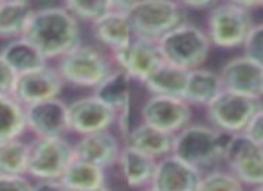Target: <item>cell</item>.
Returning a JSON list of instances; mask_svg holds the SVG:
<instances>
[{"mask_svg":"<svg viewBox=\"0 0 263 191\" xmlns=\"http://www.w3.org/2000/svg\"><path fill=\"white\" fill-rule=\"evenodd\" d=\"M252 26L254 20L249 9L222 0L208 11L204 29L213 47L238 49L247 40Z\"/></svg>","mask_w":263,"mask_h":191,"instance_id":"8992f818","label":"cell"},{"mask_svg":"<svg viewBox=\"0 0 263 191\" xmlns=\"http://www.w3.org/2000/svg\"><path fill=\"white\" fill-rule=\"evenodd\" d=\"M243 133L249 139L254 141L256 144L263 146V107L254 114V118L251 119V123H249L247 128L243 130Z\"/></svg>","mask_w":263,"mask_h":191,"instance_id":"836d02e7","label":"cell"},{"mask_svg":"<svg viewBox=\"0 0 263 191\" xmlns=\"http://www.w3.org/2000/svg\"><path fill=\"white\" fill-rule=\"evenodd\" d=\"M0 191H33V182L27 175H2Z\"/></svg>","mask_w":263,"mask_h":191,"instance_id":"d6a6232c","label":"cell"},{"mask_svg":"<svg viewBox=\"0 0 263 191\" xmlns=\"http://www.w3.org/2000/svg\"><path fill=\"white\" fill-rule=\"evenodd\" d=\"M157 44L164 62L186 70L204 67L213 47L204 27L187 20L166 33Z\"/></svg>","mask_w":263,"mask_h":191,"instance_id":"3957f363","label":"cell"},{"mask_svg":"<svg viewBox=\"0 0 263 191\" xmlns=\"http://www.w3.org/2000/svg\"><path fill=\"white\" fill-rule=\"evenodd\" d=\"M218 74L220 80H222L223 90L261 98L263 67H259L258 63L252 62L245 54L227 60Z\"/></svg>","mask_w":263,"mask_h":191,"instance_id":"2e32d148","label":"cell"},{"mask_svg":"<svg viewBox=\"0 0 263 191\" xmlns=\"http://www.w3.org/2000/svg\"><path fill=\"white\" fill-rule=\"evenodd\" d=\"M108 54L117 69H123L132 80L139 83H144L152 70L162 62L157 42L139 36H134L126 47L110 51Z\"/></svg>","mask_w":263,"mask_h":191,"instance_id":"8fae6325","label":"cell"},{"mask_svg":"<svg viewBox=\"0 0 263 191\" xmlns=\"http://www.w3.org/2000/svg\"><path fill=\"white\" fill-rule=\"evenodd\" d=\"M134 36L159 42L166 33L186 22V9L175 0H137L128 11Z\"/></svg>","mask_w":263,"mask_h":191,"instance_id":"5b68a950","label":"cell"},{"mask_svg":"<svg viewBox=\"0 0 263 191\" xmlns=\"http://www.w3.org/2000/svg\"><path fill=\"white\" fill-rule=\"evenodd\" d=\"M231 133H223L211 125H190L173 136L175 157L198 169L215 168L223 162V151Z\"/></svg>","mask_w":263,"mask_h":191,"instance_id":"7a4b0ae2","label":"cell"},{"mask_svg":"<svg viewBox=\"0 0 263 191\" xmlns=\"http://www.w3.org/2000/svg\"><path fill=\"white\" fill-rule=\"evenodd\" d=\"M263 107V98L222 90L205 107V118L211 126L223 133H243L254 114Z\"/></svg>","mask_w":263,"mask_h":191,"instance_id":"52a82bcc","label":"cell"},{"mask_svg":"<svg viewBox=\"0 0 263 191\" xmlns=\"http://www.w3.org/2000/svg\"><path fill=\"white\" fill-rule=\"evenodd\" d=\"M16 80L18 74L6 63V60L0 56V96H13L15 94Z\"/></svg>","mask_w":263,"mask_h":191,"instance_id":"1f68e13d","label":"cell"},{"mask_svg":"<svg viewBox=\"0 0 263 191\" xmlns=\"http://www.w3.org/2000/svg\"><path fill=\"white\" fill-rule=\"evenodd\" d=\"M261 98H263V88H261Z\"/></svg>","mask_w":263,"mask_h":191,"instance_id":"7bdbcfd3","label":"cell"},{"mask_svg":"<svg viewBox=\"0 0 263 191\" xmlns=\"http://www.w3.org/2000/svg\"><path fill=\"white\" fill-rule=\"evenodd\" d=\"M198 191H245V186L229 169H209L202 175Z\"/></svg>","mask_w":263,"mask_h":191,"instance_id":"f546056e","label":"cell"},{"mask_svg":"<svg viewBox=\"0 0 263 191\" xmlns=\"http://www.w3.org/2000/svg\"><path fill=\"white\" fill-rule=\"evenodd\" d=\"M155 166H157V159L143 154L137 148H132L128 144L121 148L117 168L130 189H143L150 186L154 180Z\"/></svg>","mask_w":263,"mask_h":191,"instance_id":"ffe728a7","label":"cell"},{"mask_svg":"<svg viewBox=\"0 0 263 191\" xmlns=\"http://www.w3.org/2000/svg\"><path fill=\"white\" fill-rule=\"evenodd\" d=\"M143 123L175 136L186 128L193 119V107L182 98H170V96L152 94L141 108Z\"/></svg>","mask_w":263,"mask_h":191,"instance_id":"30bf717a","label":"cell"},{"mask_svg":"<svg viewBox=\"0 0 263 191\" xmlns=\"http://www.w3.org/2000/svg\"><path fill=\"white\" fill-rule=\"evenodd\" d=\"M63 87H65V81L58 72L56 65L47 63L36 70L20 74L13 96L24 107H29V105L42 103V101L52 100V98H60Z\"/></svg>","mask_w":263,"mask_h":191,"instance_id":"4fadbf2b","label":"cell"},{"mask_svg":"<svg viewBox=\"0 0 263 191\" xmlns=\"http://www.w3.org/2000/svg\"><path fill=\"white\" fill-rule=\"evenodd\" d=\"M187 76L190 70L168 63L162 60L157 67L150 72V76L144 80V87L150 94L155 96H170V98H182L186 92Z\"/></svg>","mask_w":263,"mask_h":191,"instance_id":"7402d4cb","label":"cell"},{"mask_svg":"<svg viewBox=\"0 0 263 191\" xmlns=\"http://www.w3.org/2000/svg\"><path fill=\"white\" fill-rule=\"evenodd\" d=\"M121 141L112 130L80 136L74 143V157L108 169L117 164L121 154Z\"/></svg>","mask_w":263,"mask_h":191,"instance_id":"e0dca14e","label":"cell"},{"mask_svg":"<svg viewBox=\"0 0 263 191\" xmlns=\"http://www.w3.org/2000/svg\"><path fill=\"white\" fill-rule=\"evenodd\" d=\"M222 90L223 85L222 80H220V74L216 70L198 67V69L190 70L184 101L190 103L191 107L205 108Z\"/></svg>","mask_w":263,"mask_h":191,"instance_id":"603a6c76","label":"cell"},{"mask_svg":"<svg viewBox=\"0 0 263 191\" xmlns=\"http://www.w3.org/2000/svg\"><path fill=\"white\" fill-rule=\"evenodd\" d=\"M124 144L132 148H137L143 154L150 155L154 159H162L172 154L173 150V136L168 132L155 128L148 123L141 121L134 128H130L128 136L124 137Z\"/></svg>","mask_w":263,"mask_h":191,"instance_id":"44dd1931","label":"cell"},{"mask_svg":"<svg viewBox=\"0 0 263 191\" xmlns=\"http://www.w3.org/2000/svg\"><path fill=\"white\" fill-rule=\"evenodd\" d=\"M74 159V143L65 136L33 137L29 141L27 177L31 180H60Z\"/></svg>","mask_w":263,"mask_h":191,"instance_id":"ba28073f","label":"cell"},{"mask_svg":"<svg viewBox=\"0 0 263 191\" xmlns=\"http://www.w3.org/2000/svg\"><path fill=\"white\" fill-rule=\"evenodd\" d=\"M202 175V169L170 154L157 161L152 186L159 191H198Z\"/></svg>","mask_w":263,"mask_h":191,"instance_id":"9a60e30c","label":"cell"},{"mask_svg":"<svg viewBox=\"0 0 263 191\" xmlns=\"http://www.w3.org/2000/svg\"><path fill=\"white\" fill-rule=\"evenodd\" d=\"M33 11L31 4H0V40L9 42L24 36Z\"/></svg>","mask_w":263,"mask_h":191,"instance_id":"4316f807","label":"cell"},{"mask_svg":"<svg viewBox=\"0 0 263 191\" xmlns=\"http://www.w3.org/2000/svg\"><path fill=\"white\" fill-rule=\"evenodd\" d=\"M33 191H72L62 180H34Z\"/></svg>","mask_w":263,"mask_h":191,"instance_id":"d590c367","label":"cell"},{"mask_svg":"<svg viewBox=\"0 0 263 191\" xmlns=\"http://www.w3.org/2000/svg\"><path fill=\"white\" fill-rule=\"evenodd\" d=\"M27 132L34 137H58L69 132V103L60 98L26 107Z\"/></svg>","mask_w":263,"mask_h":191,"instance_id":"5bb4252c","label":"cell"},{"mask_svg":"<svg viewBox=\"0 0 263 191\" xmlns=\"http://www.w3.org/2000/svg\"><path fill=\"white\" fill-rule=\"evenodd\" d=\"M63 6L76 16L80 22L92 24L110 11V0H63Z\"/></svg>","mask_w":263,"mask_h":191,"instance_id":"f1b7e54d","label":"cell"},{"mask_svg":"<svg viewBox=\"0 0 263 191\" xmlns=\"http://www.w3.org/2000/svg\"><path fill=\"white\" fill-rule=\"evenodd\" d=\"M141 191H159V189H157V187H154V186H152V184H150V186L143 187V189H141Z\"/></svg>","mask_w":263,"mask_h":191,"instance_id":"60d3db41","label":"cell"},{"mask_svg":"<svg viewBox=\"0 0 263 191\" xmlns=\"http://www.w3.org/2000/svg\"><path fill=\"white\" fill-rule=\"evenodd\" d=\"M243 54L256 62L259 67H263V22L254 24L251 33L247 34V40L241 45Z\"/></svg>","mask_w":263,"mask_h":191,"instance_id":"4dcf8cb0","label":"cell"},{"mask_svg":"<svg viewBox=\"0 0 263 191\" xmlns=\"http://www.w3.org/2000/svg\"><path fill=\"white\" fill-rule=\"evenodd\" d=\"M94 191H112L110 187H106V186H103V187H99V189H94Z\"/></svg>","mask_w":263,"mask_h":191,"instance_id":"b9f144b4","label":"cell"},{"mask_svg":"<svg viewBox=\"0 0 263 191\" xmlns=\"http://www.w3.org/2000/svg\"><path fill=\"white\" fill-rule=\"evenodd\" d=\"M137 0H110V8L116 11H124L128 13L132 9V6L136 4Z\"/></svg>","mask_w":263,"mask_h":191,"instance_id":"8d00e7d4","label":"cell"},{"mask_svg":"<svg viewBox=\"0 0 263 191\" xmlns=\"http://www.w3.org/2000/svg\"><path fill=\"white\" fill-rule=\"evenodd\" d=\"M223 164L245 187L263 184V146L245 133L229 136L223 151Z\"/></svg>","mask_w":263,"mask_h":191,"instance_id":"9c48e42d","label":"cell"},{"mask_svg":"<svg viewBox=\"0 0 263 191\" xmlns=\"http://www.w3.org/2000/svg\"><path fill=\"white\" fill-rule=\"evenodd\" d=\"M92 36L106 47V51H116V49L126 47L134 40V31L128 18V13L110 9L103 16L90 24Z\"/></svg>","mask_w":263,"mask_h":191,"instance_id":"d6986e66","label":"cell"},{"mask_svg":"<svg viewBox=\"0 0 263 191\" xmlns=\"http://www.w3.org/2000/svg\"><path fill=\"white\" fill-rule=\"evenodd\" d=\"M227 2H233L236 6H241L245 9H254V8H263V0H227Z\"/></svg>","mask_w":263,"mask_h":191,"instance_id":"74e56055","label":"cell"},{"mask_svg":"<svg viewBox=\"0 0 263 191\" xmlns=\"http://www.w3.org/2000/svg\"><path fill=\"white\" fill-rule=\"evenodd\" d=\"M132 85L134 80L123 69L116 67L112 74H108L98 87L92 88V94L105 105H108L112 110H116L119 121H128L132 105Z\"/></svg>","mask_w":263,"mask_h":191,"instance_id":"ac0fdd59","label":"cell"},{"mask_svg":"<svg viewBox=\"0 0 263 191\" xmlns=\"http://www.w3.org/2000/svg\"><path fill=\"white\" fill-rule=\"evenodd\" d=\"M56 69L63 81L72 87L96 88L108 74H112L116 65L108 52L101 47L80 44L56 60Z\"/></svg>","mask_w":263,"mask_h":191,"instance_id":"277c9868","label":"cell"},{"mask_svg":"<svg viewBox=\"0 0 263 191\" xmlns=\"http://www.w3.org/2000/svg\"><path fill=\"white\" fill-rule=\"evenodd\" d=\"M24 38L29 40L47 58V62L60 60L70 49L81 44L80 20L65 6L34 9Z\"/></svg>","mask_w":263,"mask_h":191,"instance_id":"6da1fadb","label":"cell"},{"mask_svg":"<svg viewBox=\"0 0 263 191\" xmlns=\"http://www.w3.org/2000/svg\"><path fill=\"white\" fill-rule=\"evenodd\" d=\"M0 56L6 60V63H8L18 76L20 74L31 72V70H36L49 63L47 58L24 36L6 42V44L2 45V49H0Z\"/></svg>","mask_w":263,"mask_h":191,"instance_id":"cb8c5ba5","label":"cell"},{"mask_svg":"<svg viewBox=\"0 0 263 191\" xmlns=\"http://www.w3.org/2000/svg\"><path fill=\"white\" fill-rule=\"evenodd\" d=\"M60 180L72 191H94L106 186V169L74 157Z\"/></svg>","mask_w":263,"mask_h":191,"instance_id":"d4e9b609","label":"cell"},{"mask_svg":"<svg viewBox=\"0 0 263 191\" xmlns=\"http://www.w3.org/2000/svg\"><path fill=\"white\" fill-rule=\"evenodd\" d=\"M175 2L182 6L184 9H193V11H204L205 9V11H209L222 0H175Z\"/></svg>","mask_w":263,"mask_h":191,"instance_id":"e575fe53","label":"cell"},{"mask_svg":"<svg viewBox=\"0 0 263 191\" xmlns=\"http://www.w3.org/2000/svg\"><path fill=\"white\" fill-rule=\"evenodd\" d=\"M26 132V107L15 96H0V143L22 137Z\"/></svg>","mask_w":263,"mask_h":191,"instance_id":"484cf974","label":"cell"},{"mask_svg":"<svg viewBox=\"0 0 263 191\" xmlns=\"http://www.w3.org/2000/svg\"><path fill=\"white\" fill-rule=\"evenodd\" d=\"M0 4H31V0H0Z\"/></svg>","mask_w":263,"mask_h":191,"instance_id":"f35d334b","label":"cell"},{"mask_svg":"<svg viewBox=\"0 0 263 191\" xmlns=\"http://www.w3.org/2000/svg\"><path fill=\"white\" fill-rule=\"evenodd\" d=\"M117 123V112L98 100L94 94L83 96L69 103V132L76 136L112 130Z\"/></svg>","mask_w":263,"mask_h":191,"instance_id":"7c38bea8","label":"cell"},{"mask_svg":"<svg viewBox=\"0 0 263 191\" xmlns=\"http://www.w3.org/2000/svg\"><path fill=\"white\" fill-rule=\"evenodd\" d=\"M29 141L22 137L0 143V173L2 175H27Z\"/></svg>","mask_w":263,"mask_h":191,"instance_id":"83f0119b","label":"cell"},{"mask_svg":"<svg viewBox=\"0 0 263 191\" xmlns=\"http://www.w3.org/2000/svg\"><path fill=\"white\" fill-rule=\"evenodd\" d=\"M245 191H263V184L261 186H254V187H247Z\"/></svg>","mask_w":263,"mask_h":191,"instance_id":"ab89813d","label":"cell"}]
</instances>
